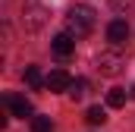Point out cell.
Returning <instances> with one entry per match:
<instances>
[{"mask_svg":"<svg viewBox=\"0 0 135 132\" xmlns=\"http://www.w3.org/2000/svg\"><path fill=\"white\" fill-rule=\"evenodd\" d=\"M91 32H94V10L85 6V3L72 6L66 13V35H72V38H88Z\"/></svg>","mask_w":135,"mask_h":132,"instance_id":"6da1fadb","label":"cell"},{"mask_svg":"<svg viewBox=\"0 0 135 132\" xmlns=\"http://www.w3.org/2000/svg\"><path fill=\"white\" fill-rule=\"evenodd\" d=\"M94 66H98V72H101V76H116V72H123L126 60H123L116 50H104V54H98Z\"/></svg>","mask_w":135,"mask_h":132,"instance_id":"7a4b0ae2","label":"cell"},{"mask_svg":"<svg viewBox=\"0 0 135 132\" xmlns=\"http://www.w3.org/2000/svg\"><path fill=\"white\" fill-rule=\"evenodd\" d=\"M3 104H6V110H9V116H19V120H25V116H32V101H25L22 95H16V91H6L3 95Z\"/></svg>","mask_w":135,"mask_h":132,"instance_id":"3957f363","label":"cell"},{"mask_svg":"<svg viewBox=\"0 0 135 132\" xmlns=\"http://www.w3.org/2000/svg\"><path fill=\"white\" fill-rule=\"evenodd\" d=\"M22 22H25V29H41L44 22H47V10L41 6V3H35V0H28L25 3V10H22Z\"/></svg>","mask_w":135,"mask_h":132,"instance_id":"277c9868","label":"cell"},{"mask_svg":"<svg viewBox=\"0 0 135 132\" xmlns=\"http://www.w3.org/2000/svg\"><path fill=\"white\" fill-rule=\"evenodd\" d=\"M50 50H54V57H60V60H69L72 54H75V38L66 32H60L54 41H50Z\"/></svg>","mask_w":135,"mask_h":132,"instance_id":"5b68a950","label":"cell"},{"mask_svg":"<svg viewBox=\"0 0 135 132\" xmlns=\"http://www.w3.org/2000/svg\"><path fill=\"white\" fill-rule=\"evenodd\" d=\"M126 38H129V22H126V19H113V22L107 25V41H110V44L119 47Z\"/></svg>","mask_w":135,"mask_h":132,"instance_id":"8992f818","label":"cell"},{"mask_svg":"<svg viewBox=\"0 0 135 132\" xmlns=\"http://www.w3.org/2000/svg\"><path fill=\"white\" fill-rule=\"evenodd\" d=\"M47 88H50V91H69V88H72V76H69L66 69H54V72L47 76Z\"/></svg>","mask_w":135,"mask_h":132,"instance_id":"52a82bcc","label":"cell"},{"mask_svg":"<svg viewBox=\"0 0 135 132\" xmlns=\"http://www.w3.org/2000/svg\"><path fill=\"white\" fill-rule=\"evenodd\" d=\"M126 88H110L107 91V107H126Z\"/></svg>","mask_w":135,"mask_h":132,"instance_id":"ba28073f","label":"cell"},{"mask_svg":"<svg viewBox=\"0 0 135 132\" xmlns=\"http://www.w3.org/2000/svg\"><path fill=\"white\" fill-rule=\"evenodd\" d=\"M25 82H28L32 88H44V85H47V79L41 76V69H38V66H28V69H25Z\"/></svg>","mask_w":135,"mask_h":132,"instance_id":"9c48e42d","label":"cell"},{"mask_svg":"<svg viewBox=\"0 0 135 132\" xmlns=\"http://www.w3.org/2000/svg\"><path fill=\"white\" fill-rule=\"evenodd\" d=\"M32 132H54V120L50 116H32Z\"/></svg>","mask_w":135,"mask_h":132,"instance_id":"30bf717a","label":"cell"},{"mask_svg":"<svg viewBox=\"0 0 135 132\" xmlns=\"http://www.w3.org/2000/svg\"><path fill=\"white\" fill-rule=\"evenodd\" d=\"M85 120H88L91 126H101L104 120H107V110H104V107H88V113H85Z\"/></svg>","mask_w":135,"mask_h":132,"instance_id":"8fae6325","label":"cell"},{"mask_svg":"<svg viewBox=\"0 0 135 132\" xmlns=\"http://www.w3.org/2000/svg\"><path fill=\"white\" fill-rule=\"evenodd\" d=\"M85 88H88V82H85V79H72V88H69V98H72V101H79L82 95H85Z\"/></svg>","mask_w":135,"mask_h":132,"instance_id":"7c38bea8","label":"cell"},{"mask_svg":"<svg viewBox=\"0 0 135 132\" xmlns=\"http://www.w3.org/2000/svg\"><path fill=\"white\" fill-rule=\"evenodd\" d=\"M132 95H135V88H132Z\"/></svg>","mask_w":135,"mask_h":132,"instance_id":"4fadbf2b","label":"cell"}]
</instances>
